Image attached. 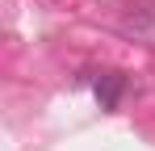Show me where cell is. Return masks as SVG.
<instances>
[{"label":"cell","mask_w":155,"mask_h":151,"mask_svg":"<svg viewBox=\"0 0 155 151\" xmlns=\"http://www.w3.org/2000/svg\"><path fill=\"white\" fill-rule=\"evenodd\" d=\"M122 76L117 72H105L101 80H97V101H101V109H117V97H122Z\"/></svg>","instance_id":"cell-1"}]
</instances>
